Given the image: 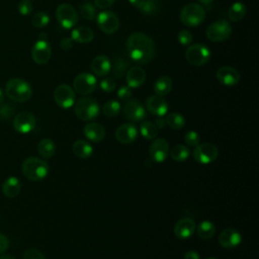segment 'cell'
Wrapping results in <instances>:
<instances>
[{
	"label": "cell",
	"mask_w": 259,
	"mask_h": 259,
	"mask_svg": "<svg viewBox=\"0 0 259 259\" xmlns=\"http://www.w3.org/2000/svg\"><path fill=\"white\" fill-rule=\"evenodd\" d=\"M125 47L131 59L140 64L150 62L155 54L153 39L143 32H133L127 37Z\"/></svg>",
	"instance_id": "obj_1"
},
{
	"label": "cell",
	"mask_w": 259,
	"mask_h": 259,
	"mask_svg": "<svg viewBox=\"0 0 259 259\" xmlns=\"http://www.w3.org/2000/svg\"><path fill=\"white\" fill-rule=\"evenodd\" d=\"M22 173L30 181H40L47 177L50 171L49 164L39 158L28 157L21 166Z\"/></svg>",
	"instance_id": "obj_2"
},
{
	"label": "cell",
	"mask_w": 259,
	"mask_h": 259,
	"mask_svg": "<svg viewBox=\"0 0 259 259\" xmlns=\"http://www.w3.org/2000/svg\"><path fill=\"white\" fill-rule=\"evenodd\" d=\"M5 93L12 101L24 102L31 97L32 89L25 80L20 78H12L6 83Z\"/></svg>",
	"instance_id": "obj_3"
},
{
	"label": "cell",
	"mask_w": 259,
	"mask_h": 259,
	"mask_svg": "<svg viewBox=\"0 0 259 259\" xmlns=\"http://www.w3.org/2000/svg\"><path fill=\"white\" fill-rule=\"evenodd\" d=\"M205 17V10L197 3H188L184 5L180 11V20L187 26L199 25Z\"/></svg>",
	"instance_id": "obj_4"
},
{
	"label": "cell",
	"mask_w": 259,
	"mask_h": 259,
	"mask_svg": "<svg viewBox=\"0 0 259 259\" xmlns=\"http://www.w3.org/2000/svg\"><path fill=\"white\" fill-rule=\"evenodd\" d=\"M76 116L83 121H90L99 114V104L91 97H82L75 104Z\"/></svg>",
	"instance_id": "obj_5"
},
{
	"label": "cell",
	"mask_w": 259,
	"mask_h": 259,
	"mask_svg": "<svg viewBox=\"0 0 259 259\" xmlns=\"http://www.w3.org/2000/svg\"><path fill=\"white\" fill-rule=\"evenodd\" d=\"M210 51L208 48L201 44H194L188 47L185 51V59L192 66H202L210 59Z\"/></svg>",
	"instance_id": "obj_6"
},
{
	"label": "cell",
	"mask_w": 259,
	"mask_h": 259,
	"mask_svg": "<svg viewBox=\"0 0 259 259\" xmlns=\"http://www.w3.org/2000/svg\"><path fill=\"white\" fill-rule=\"evenodd\" d=\"M232 25L224 19L217 20L212 22L206 28V36L211 41H224L232 34Z\"/></svg>",
	"instance_id": "obj_7"
},
{
	"label": "cell",
	"mask_w": 259,
	"mask_h": 259,
	"mask_svg": "<svg viewBox=\"0 0 259 259\" xmlns=\"http://www.w3.org/2000/svg\"><path fill=\"white\" fill-rule=\"evenodd\" d=\"M56 18L62 27L69 29L77 24L78 13L71 4L63 3L56 9Z\"/></svg>",
	"instance_id": "obj_8"
},
{
	"label": "cell",
	"mask_w": 259,
	"mask_h": 259,
	"mask_svg": "<svg viewBox=\"0 0 259 259\" xmlns=\"http://www.w3.org/2000/svg\"><path fill=\"white\" fill-rule=\"evenodd\" d=\"M193 158L200 164H209L219 156V150L212 143H200L193 150Z\"/></svg>",
	"instance_id": "obj_9"
},
{
	"label": "cell",
	"mask_w": 259,
	"mask_h": 259,
	"mask_svg": "<svg viewBox=\"0 0 259 259\" xmlns=\"http://www.w3.org/2000/svg\"><path fill=\"white\" fill-rule=\"evenodd\" d=\"M73 86L76 92H78L79 94L87 95L95 90L97 86V81L94 75L87 72H83L76 76V78L74 79Z\"/></svg>",
	"instance_id": "obj_10"
},
{
	"label": "cell",
	"mask_w": 259,
	"mask_h": 259,
	"mask_svg": "<svg viewBox=\"0 0 259 259\" xmlns=\"http://www.w3.org/2000/svg\"><path fill=\"white\" fill-rule=\"evenodd\" d=\"M54 99L60 107L68 109L75 103V92L71 86L61 84L54 91Z\"/></svg>",
	"instance_id": "obj_11"
},
{
	"label": "cell",
	"mask_w": 259,
	"mask_h": 259,
	"mask_svg": "<svg viewBox=\"0 0 259 259\" xmlns=\"http://www.w3.org/2000/svg\"><path fill=\"white\" fill-rule=\"evenodd\" d=\"M96 19L99 28L107 34L116 32L119 27V19L116 16V14L111 11L105 10L98 13Z\"/></svg>",
	"instance_id": "obj_12"
},
{
	"label": "cell",
	"mask_w": 259,
	"mask_h": 259,
	"mask_svg": "<svg viewBox=\"0 0 259 259\" xmlns=\"http://www.w3.org/2000/svg\"><path fill=\"white\" fill-rule=\"evenodd\" d=\"M36 125V119L34 115L27 111H22L15 115L13 118V127L19 134H28L34 130Z\"/></svg>",
	"instance_id": "obj_13"
},
{
	"label": "cell",
	"mask_w": 259,
	"mask_h": 259,
	"mask_svg": "<svg viewBox=\"0 0 259 259\" xmlns=\"http://www.w3.org/2000/svg\"><path fill=\"white\" fill-rule=\"evenodd\" d=\"M52 56V48L51 45L47 41V39L39 38L32 47L31 57L32 60L38 64L44 65L51 59Z\"/></svg>",
	"instance_id": "obj_14"
},
{
	"label": "cell",
	"mask_w": 259,
	"mask_h": 259,
	"mask_svg": "<svg viewBox=\"0 0 259 259\" xmlns=\"http://www.w3.org/2000/svg\"><path fill=\"white\" fill-rule=\"evenodd\" d=\"M169 144L165 139H156L149 148L150 157L157 163H162L169 155Z\"/></svg>",
	"instance_id": "obj_15"
},
{
	"label": "cell",
	"mask_w": 259,
	"mask_h": 259,
	"mask_svg": "<svg viewBox=\"0 0 259 259\" xmlns=\"http://www.w3.org/2000/svg\"><path fill=\"white\" fill-rule=\"evenodd\" d=\"M242 236L238 230L233 228H228L223 230L219 235V244L226 249L236 248L241 244Z\"/></svg>",
	"instance_id": "obj_16"
},
{
	"label": "cell",
	"mask_w": 259,
	"mask_h": 259,
	"mask_svg": "<svg viewBox=\"0 0 259 259\" xmlns=\"http://www.w3.org/2000/svg\"><path fill=\"white\" fill-rule=\"evenodd\" d=\"M123 114L130 121L138 122L145 119L146 109L140 102L130 100L123 106Z\"/></svg>",
	"instance_id": "obj_17"
},
{
	"label": "cell",
	"mask_w": 259,
	"mask_h": 259,
	"mask_svg": "<svg viewBox=\"0 0 259 259\" xmlns=\"http://www.w3.org/2000/svg\"><path fill=\"white\" fill-rule=\"evenodd\" d=\"M195 230L196 225L194 221L189 218H183L175 224L174 235L180 240H187L194 234Z\"/></svg>",
	"instance_id": "obj_18"
},
{
	"label": "cell",
	"mask_w": 259,
	"mask_h": 259,
	"mask_svg": "<svg viewBox=\"0 0 259 259\" xmlns=\"http://www.w3.org/2000/svg\"><path fill=\"white\" fill-rule=\"evenodd\" d=\"M240 73L233 67L224 66L217 72V79L225 86H235L240 81Z\"/></svg>",
	"instance_id": "obj_19"
},
{
	"label": "cell",
	"mask_w": 259,
	"mask_h": 259,
	"mask_svg": "<svg viewBox=\"0 0 259 259\" xmlns=\"http://www.w3.org/2000/svg\"><path fill=\"white\" fill-rule=\"evenodd\" d=\"M146 107L150 113L156 116H164L168 111V104L162 96L151 95L146 100Z\"/></svg>",
	"instance_id": "obj_20"
},
{
	"label": "cell",
	"mask_w": 259,
	"mask_h": 259,
	"mask_svg": "<svg viewBox=\"0 0 259 259\" xmlns=\"http://www.w3.org/2000/svg\"><path fill=\"white\" fill-rule=\"evenodd\" d=\"M138 137V130L133 123H124L115 131V138L121 144H131L136 141Z\"/></svg>",
	"instance_id": "obj_21"
},
{
	"label": "cell",
	"mask_w": 259,
	"mask_h": 259,
	"mask_svg": "<svg viewBox=\"0 0 259 259\" xmlns=\"http://www.w3.org/2000/svg\"><path fill=\"white\" fill-rule=\"evenodd\" d=\"M125 79L130 88H138L144 84L146 80V72L143 68L135 66L127 71Z\"/></svg>",
	"instance_id": "obj_22"
},
{
	"label": "cell",
	"mask_w": 259,
	"mask_h": 259,
	"mask_svg": "<svg viewBox=\"0 0 259 259\" xmlns=\"http://www.w3.org/2000/svg\"><path fill=\"white\" fill-rule=\"evenodd\" d=\"M84 136L93 143L101 142L105 137L104 127L98 122H90L84 126Z\"/></svg>",
	"instance_id": "obj_23"
},
{
	"label": "cell",
	"mask_w": 259,
	"mask_h": 259,
	"mask_svg": "<svg viewBox=\"0 0 259 259\" xmlns=\"http://www.w3.org/2000/svg\"><path fill=\"white\" fill-rule=\"evenodd\" d=\"M91 70L95 75L99 77H103L110 72L111 63L106 56H103V55L97 56L91 62Z\"/></svg>",
	"instance_id": "obj_24"
},
{
	"label": "cell",
	"mask_w": 259,
	"mask_h": 259,
	"mask_svg": "<svg viewBox=\"0 0 259 259\" xmlns=\"http://www.w3.org/2000/svg\"><path fill=\"white\" fill-rule=\"evenodd\" d=\"M21 190V183L16 177H8L2 184V192L8 198H13L19 194Z\"/></svg>",
	"instance_id": "obj_25"
},
{
	"label": "cell",
	"mask_w": 259,
	"mask_h": 259,
	"mask_svg": "<svg viewBox=\"0 0 259 259\" xmlns=\"http://www.w3.org/2000/svg\"><path fill=\"white\" fill-rule=\"evenodd\" d=\"M94 37L93 30L88 26H78L71 32V38L79 44L90 42Z\"/></svg>",
	"instance_id": "obj_26"
},
{
	"label": "cell",
	"mask_w": 259,
	"mask_h": 259,
	"mask_svg": "<svg viewBox=\"0 0 259 259\" xmlns=\"http://www.w3.org/2000/svg\"><path fill=\"white\" fill-rule=\"evenodd\" d=\"M72 151L76 157L80 159H88L93 153V148L88 142L84 140H77L72 146Z\"/></svg>",
	"instance_id": "obj_27"
},
{
	"label": "cell",
	"mask_w": 259,
	"mask_h": 259,
	"mask_svg": "<svg viewBox=\"0 0 259 259\" xmlns=\"http://www.w3.org/2000/svg\"><path fill=\"white\" fill-rule=\"evenodd\" d=\"M172 90V79L168 76L159 77L154 83V91L156 95L165 96Z\"/></svg>",
	"instance_id": "obj_28"
},
{
	"label": "cell",
	"mask_w": 259,
	"mask_h": 259,
	"mask_svg": "<svg viewBox=\"0 0 259 259\" xmlns=\"http://www.w3.org/2000/svg\"><path fill=\"white\" fill-rule=\"evenodd\" d=\"M195 231L200 239L208 240L215 234V226L210 221H202Z\"/></svg>",
	"instance_id": "obj_29"
},
{
	"label": "cell",
	"mask_w": 259,
	"mask_h": 259,
	"mask_svg": "<svg viewBox=\"0 0 259 259\" xmlns=\"http://www.w3.org/2000/svg\"><path fill=\"white\" fill-rule=\"evenodd\" d=\"M37 151L42 158L50 159L56 152V145L51 139H42L37 145Z\"/></svg>",
	"instance_id": "obj_30"
},
{
	"label": "cell",
	"mask_w": 259,
	"mask_h": 259,
	"mask_svg": "<svg viewBox=\"0 0 259 259\" xmlns=\"http://www.w3.org/2000/svg\"><path fill=\"white\" fill-rule=\"evenodd\" d=\"M169 154L172 160L176 162H183L189 158L190 151L184 145H175L169 150Z\"/></svg>",
	"instance_id": "obj_31"
},
{
	"label": "cell",
	"mask_w": 259,
	"mask_h": 259,
	"mask_svg": "<svg viewBox=\"0 0 259 259\" xmlns=\"http://www.w3.org/2000/svg\"><path fill=\"white\" fill-rule=\"evenodd\" d=\"M246 11L247 9L245 4H243L242 2H235L231 5L228 11V16L232 21H240L245 17Z\"/></svg>",
	"instance_id": "obj_32"
},
{
	"label": "cell",
	"mask_w": 259,
	"mask_h": 259,
	"mask_svg": "<svg viewBox=\"0 0 259 259\" xmlns=\"http://www.w3.org/2000/svg\"><path fill=\"white\" fill-rule=\"evenodd\" d=\"M166 124L173 130H181L185 124V118L178 112H171L166 117Z\"/></svg>",
	"instance_id": "obj_33"
},
{
	"label": "cell",
	"mask_w": 259,
	"mask_h": 259,
	"mask_svg": "<svg viewBox=\"0 0 259 259\" xmlns=\"http://www.w3.org/2000/svg\"><path fill=\"white\" fill-rule=\"evenodd\" d=\"M140 134L144 138H146L148 140H152L157 137L158 127L155 125V123H153L151 121H143L140 125Z\"/></svg>",
	"instance_id": "obj_34"
},
{
	"label": "cell",
	"mask_w": 259,
	"mask_h": 259,
	"mask_svg": "<svg viewBox=\"0 0 259 259\" xmlns=\"http://www.w3.org/2000/svg\"><path fill=\"white\" fill-rule=\"evenodd\" d=\"M120 103L116 100H108L102 107V113L108 117L116 116L120 112Z\"/></svg>",
	"instance_id": "obj_35"
},
{
	"label": "cell",
	"mask_w": 259,
	"mask_h": 259,
	"mask_svg": "<svg viewBox=\"0 0 259 259\" xmlns=\"http://www.w3.org/2000/svg\"><path fill=\"white\" fill-rule=\"evenodd\" d=\"M49 22H50V16L46 12H37L32 16V19H31L32 25L37 28L47 26Z\"/></svg>",
	"instance_id": "obj_36"
},
{
	"label": "cell",
	"mask_w": 259,
	"mask_h": 259,
	"mask_svg": "<svg viewBox=\"0 0 259 259\" xmlns=\"http://www.w3.org/2000/svg\"><path fill=\"white\" fill-rule=\"evenodd\" d=\"M80 13L83 18L87 20H93L96 18L95 6L91 3H84L80 6Z\"/></svg>",
	"instance_id": "obj_37"
},
{
	"label": "cell",
	"mask_w": 259,
	"mask_h": 259,
	"mask_svg": "<svg viewBox=\"0 0 259 259\" xmlns=\"http://www.w3.org/2000/svg\"><path fill=\"white\" fill-rule=\"evenodd\" d=\"M184 141L186 145L189 147H196L198 144H200V137L199 135L194 131H189L184 136Z\"/></svg>",
	"instance_id": "obj_38"
},
{
	"label": "cell",
	"mask_w": 259,
	"mask_h": 259,
	"mask_svg": "<svg viewBox=\"0 0 259 259\" xmlns=\"http://www.w3.org/2000/svg\"><path fill=\"white\" fill-rule=\"evenodd\" d=\"M177 38H178V41L183 45V46H188L192 42V39H193V36L191 34V32L189 30H186V29H182L178 32L177 34Z\"/></svg>",
	"instance_id": "obj_39"
},
{
	"label": "cell",
	"mask_w": 259,
	"mask_h": 259,
	"mask_svg": "<svg viewBox=\"0 0 259 259\" xmlns=\"http://www.w3.org/2000/svg\"><path fill=\"white\" fill-rule=\"evenodd\" d=\"M22 259H46L44 254L37 249H27L22 256Z\"/></svg>",
	"instance_id": "obj_40"
},
{
	"label": "cell",
	"mask_w": 259,
	"mask_h": 259,
	"mask_svg": "<svg viewBox=\"0 0 259 259\" xmlns=\"http://www.w3.org/2000/svg\"><path fill=\"white\" fill-rule=\"evenodd\" d=\"M18 11L22 15H28L32 11V4L30 0H21L18 3Z\"/></svg>",
	"instance_id": "obj_41"
},
{
	"label": "cell",
	"mask_w": 259,
	"mask_h": 259,
	"mask_svg": "<svg viewBox=\"0 0 259 259\" xmlns=\"http://www.w3.org/2000/svg\"><path fill=\"white\" fill-rule=\"evenodd\" d=\"M100 88L105 92H112L115 89V82L111 78H104L100 81Z\"/></svg>",
	"instance_id": "obj_42"
},
{
	"label": "cell",
	"mask_w": 259,
	"mask_h": 259,
	"mask_svg": "<svg viewBox=\"0 0 259 259\" xmlns=\"http://www.w3.org/2000/svg\"><path fill=\"white\" fill-rule=\"evenodd\" d=\"M13 112H14L13 107H11L10 104H8V103L2 104V105L0 106V117H1V118L8 119L9 117H11V115L13 114Z\"/></svg>",
	"instance_id": "obj_43"
},
{
	"label": "cell",
	"mask_w": 259,
	"mask_h": 259,
	"mask_svg": "<svg viewBox=\"0 0 259 259\" xmlns=\"http://www.w3.org/2000/svg\"><path fill=\"white\" fill-rule=\"evenodd\" d=\"M157 9V4L154 0H146L143 7L141 8V11H143L144 13L147 14H151L153 12H155Z\"/></svg>",
	"instance_id": "obj_44"
},
{
	"label": "cell",
	"mask_w": 259,
	"mask_h": 259,
	"mask_svg": "<svg viewBox=\"0 0 259 259\" xmlns=\"http://www.w3.org/2000/svg\"><path fill=\"white\" fill-rule=\"evenodd\" d=\"M117 96L121 100H128L130 97L132 96V91L128 86H121L117 90Z\"/></svg>",
	"instance_id": "obj_45"
},
{
	"label": "cell",
	"mask_w": 259,
	"mask_h": 259,
	"mask_svg": "<svg viewBox=\"0 0 259 259\" xmlns=\"http://www.w3.org/2000/svg\"><path fill=\"white\" fill-rule=\"evenodd\" d=\"M114 68H115V69H114L115 75H116V77L119 78V77L122 76V74H123L124 71H125V63H124L122 60H119V61L116 62Z\"/></svg>",
	"instance_id": "obj_46"
},
{
	"label": "cell",
	"mask_w": 259,
	"mask_h": 259,
	"mask_svg": "<svg viewBox=\"0 0 259 259\" xmlns=\"http://www.w3.org/2000/svg\"><path fill=\"white\" fill-rule=\"evenodd\" d=\"M115 0H94V6L100 8V9H106L109 8Z\"/></svg>",
	"instance_id": "obj_47"
},
{
	"label": "cell",
	"mask_w": 259,
	"mask_h": 259,
	"mask_svg": "<svg viewBox=\"0 0 259 259\" xmlns=\"http://www.w3.org/2000/svg\"><path fill=\"white\" fill-rule=\"evenodd\" d=\"M60 47L64 51H69L73 47V39L71 37H64L60 41Z\"/></svg>",
	"instance_id": "obj_48"
},
{
	"label": "cell",
	"mask_w": 259,
	"mask_h": 259,
	"mask_svg": "<svg viewBox=\"0 0 259 259\" xmlns=\"http://www.w3.org/2000/svg\"><path fill=\"white\" fill-rule=\"evenodd\" d=\"M8 246H9L8 238L5 235L0 234V254L4 253L8 249Z\"/></svg>",
	"instance_id": "obj_49"
},
{
	"label": "cell",
	"mask_w": 259,
	"mask_h": 259,
	"mask_svg": "<svg viewBox=\"0 0 259 259\" xmlns=\"http://www.w3.org/2000/svg\"><path fill=\"white\" fill-rule=\"evenodd\" d=\"M183 259H200V256H199V254L196 251L190 250V251H187L184 254Z\"/></svg>",
	"instance_id": "obj_50"
},
{
	"label": "cell",
	"mask_w": 259,
	"mask_h": 259,
	"mask_svg": "<svg viewBox=\"0 0 259 259\" xmlns=\"http://www.w3.org/2000/svg\"><path fill=\"white\" fill-rule=\"evenodd\" d=\"M146 0H128V2L136 8H139L141 10V8L143 7L144 3Z\"/></svg>",
	"instance_id": "obj_51"
},
{
	"label": "cell",
	"mask_w": 259,
	"mask_h": 259,
	"mask_svg": "<svg viewBox=\"0 0 259 259\" xmlns=\"http://www.w3.org/2000/svg\"><path fill=\"white\" fill-rule=\"evenodd\" d=\"M155 125H156L157 127L164 128V127H165V125H166V120H165V119H163V117H162V116H158V117H157V119H156V121H155Z\"/></svg>",
	"instance_id": "obj_52"
},
{
	"label": "cell",
	"mask_w": 259,
	"mask_h": 259,
	"mask_svg": "<svg viewBox=\"0 0 259 259\" xmlns=\"http://www.w3.org/2000/svg\"><path fill=\"white\" fill-rule=\"evenodd\" d=\"M0 259H15V258L11 255H1Z\"/></svg>",
	"instance_id": "obj_53"
},
{
	"label": "cell",
	"mask_w": 259,
	"mask_h": 259,
	"mask_svg": "<svg viewBox=\"0 0 259 259\" xmlns=\"http://www.w3.org/2000/svg\"><path fill=\"white\" fill-rule=\"evenodd\" d=\"M200 3H202V4H204V5H208L209 3H211L212 2V0H198Z\"/></svg>",
	"instance_id": "obj_54"
},
{
	"label": "cell",
	"mask_w": 259,
	"mask_h": 259,
	"mask_svg": "<svg viewBox=\"0 0 259 259\" xmlns=\"http://www.w3.org/2000/svg\"><path fill=\"white\" fill-rule=\"evenodd\" d=\"M3 99H4V94H3V91L0 88V103L3 102Z\"/></svg>",
	"instance_id": "obj_55"
},
{
	"label": "cell",
	"mask_w": 259,
	"mask_h": 259,
	"mask_svg": "<svg viewBox=\"0 0 259 259\" xmlns=\"http://www.w3.org/2000/svg\"><path fill=\"white\" fill-rule=\"evenodd\" d=\"M205 259H217V258H212V257H210V258H205Z\"/></svg>",
	"instance_id": "obj_56"
},
{
	"label": "cell",
	"mask_w": 259,
	"mask_h": 259,
	"mask_svg": "<svg viewBox=\"0 0 259 259\" xmlns=\"http://www.w3.org/2000/svg\"><path fill=\"white\" fill-rule=\"evenodd\" d=\"M0 221H1V218H0Z\"/></svg>",
	"instance_id": "obj_57"
}]
</instances>
